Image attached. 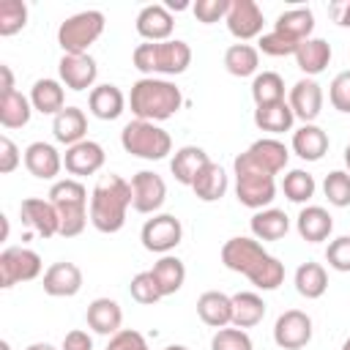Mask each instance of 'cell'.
Returning <instances> with one entry per match:
<instances>
[{"instance_id": "obj_1", "label": "cell", "mask_w": 350, "mask_h": 350, "mask_svg": "<svg viewBox=\"0 0 350 350\" xmlns=\"http://www.w3.org/2000/svg\"><path fill=\"white\" fill-rule=\"evenodd\" d=\"M221 262L224 268L243 273L257 290H276L284 282V265L273 254L262 249L257 238L235 235L221 246Z\"/></svg>"}, {"instance_id": "obj_2", "label": "cell", "mask_w": 350, "mask_h": 350, "mask_svg": "<svg viewBox=\"0 0 350 350\" xmlns=\"http://www.w3.org/2000/svg\"><path fill=\"white\" fill-rule=\"evenodd\" d=\"M129 208H131V183L109 172L96 183L90 194V224L98 232L112 235L123 230Z\"/></svg>"}, {"instance_id": "obj_3", "label": "cell", "mask_w": 350, "mask_h": 350, "mask_svg": "<svg viewBox=\"0 0 350 350\" xmlns=\"http://www.w3.org/2000/svg\"><path fill=\"white\" fill-rule=\"evenodd\" d=\"M129 107L137 120H150L161 123L172 118L183 107V93L175 82L161 79V77H142L131 85L129 93Z\"/></svg>"}, {"instance_id": "obj_4", "label": "cell", "mask_w": 350, "mask_h": 350, "mask_svg": "<svg viewBox=\"0 0 350 350\" xmlns=\"http://www.w3.org/2000/svg\"><path fill=\"white\" fill-rule=\"evenodd\" d=\"M134 68L145 77H178L191 66V46L180 38L170 41H145L131 55Z\"/></svg>"}, {"instance_id": "obj_5", "label": "cell", "mask_w": 350, "mask_h": 350, "mask_svg": "<svg viewBox=\"0 0 350 350\" xmlns=\"http://www.w3.org/2000/svg\"><path fill=\"white\" fill-rule=\"evenodd\" d=\"M49 202L60 219V235L77 238L88 224V189L77 178L55 180L49 189Z\"/></svg>"}, {"instance_id": "obj_6", "label": "cell", "mask_w": 350, "mask_h": 350, "mask_svg": "<svg viewBox=\"0 0 350 350\" xmlns=\"http://www.w3.org/2000/svg\"><path fill=\"white\" fill-rule=\"evenodd\" d=\"M120 145L126 153L148 161H161L167 153H172V137L150 120H131L120 131Z\"/></svg>"}, {"instance_id": "obj_7", "label": "cell", "mask_w": 350, "mask_h": 350, "mask_svg": "<svg viewBox=\"0 0 350 350\" xmlns=\"http://www.w3.org/2000/svg\"><path fill=\"white\" fill-rule=\"evenodd\" d=\"M104 33V14L101 11H79L60 22L57 44L63 55H88L90 44H96Z\"/></svg>"}, {"instance_id": "obj_8", "label": "cell", "mask_w": 350, "mask_h": 350, "mask_svg": "<svg viewBox=\"0 0 350 350\" xmlns=\"http://www.w3.org/2000/svg\"><path fill=\"white\" fill-rule=\"evenodd\" d=\"M232 170H235V197H238L241 205H246L252 211H262V208H268L273 202V197H276L273 175L243 164L238 156L232 161Z\"/></svg>"}, {"instance_id": "obj_9", "label": "cell", "mask_w": 350, "mask_h": 350, "mask_svg": "<svg viewBox=\"0 0 350 350\" xmlns=\"http://www.w3.org/2000/svg\"><path fill=\"white\" fill-rule=\"evenodd\" d=\"M41 257L27 246H8L0 252V287L8 290L19 282H33L41 276Z\"/></svg>"}, {"instance_id": "obj_10", "label": "cell", "mask_w": 350, "mask_h": 350, "mask_svg": "<svg viewBox=\"0 0 350 350\" xmlns=\"http://www.w3.org/2000/svg\"><path fill=\"white\" fill-rule=\"evenodd\" d=\"M183 238V224L178 216L172 213H153V219H148L139 230V241L148 252L153 254H170Z\"/></svg>"}, {"instance_id": "obj_11", "label": "cell", "mask_w": 350, "mask_h": 350, "mask_svg": "<svg viewBox=\"0 0 350 350\" xmlns=\"http://www.w3.org/2000/svg\"><path fill=\"white\" fill-rule=\"evenodd\" d=\"M243 164L260 170V172H268V175H279L284 167H287V159H290V150L284 142H279L276 137H262L257 142H252L241 156H238Z\"/></svg>"}, {"instance_id": "obj_12", "label": "cell", "mask_w": 350, "mask_h": 350, "mask_svg": "<svg viewBox=\"0 0 350 350\" xmlns=\"http://www.w3.org/2000/svg\"><path fill=\"white\" fill-rule=\"evenodd\" d=\"M273 342L282 350H301L312 342V317L301 309H287L273 323Z\"/></svg>"}, {"instance_id": "obj_13", "label": "cell", "mask_w": 350, "mask_h": 350, "mask_svg": "<svg viewBox=\"0 0 350 350\" xmlns=\"http://www.w3.org/2000/svg\"><path fill=\"white\" fill-rule=\"evenodd\" d=\"M167 200V183L150 170H139L131 178V208L137 213H156Z\"/></svg>"}, {"instance_id": "obj_14", "label": "cell", "mask_w": 350, "mask_h": 350, "mask_svg": "<svg viewBox=\"0 0 350 350\" xmlns=\"http://www.w3.org/2000/svg\"><path fill=\"white\" fill-rule=\"evenodd\" d=\"M227 30L241 41H252L262 36V11L254 0H230V11L224 16Z\"/></svg>"}, {"instance_id": "obj_15", "label": "cell", "mask_w": 350, "mask_h": 350, "mask_svg": "<svg viewBox=\"0 0 350 350\" xmlns=\"http://www.w3.org/2000/svg\"><path fill=\"white\" fill-rule=\"evenodd\" d=\"M323 101H325L323 88H320L312 77L298 79V82L290 88V98H287L293 115L301 118L304 123H314V120L320 118V112H323Z\"/></svg>"}, {"instance_id": "obj_16", "label": "cell", "mask_w": 350, "mask_h": 350, "mask_svg": "<svg viewBox=\"0 0 350 350\" xmlns=\"http://www.w3.org/2000/svg\"><path fill=\"white\" fill-rule=\"evenodd\" d=\"M19 216H22V224H27L41 238L60 235V219H57V211H55V205L49 200H41V197L22 200Z\"/></svg>"}, {"instance_id": "obj_17", "label": "cell", "mask_w": 350, "mask_h": 350, "mask_svg": "<svg viewBox=\"0 0 350 350\" xmlns=\"http://www.w3.org/2000/svg\"><path fill=\"white\" fill-rule=\"evenodd\" d=\"M41 287L52 298H71V295H77L82 290V271H79L77 262H68V260L52 262L44 271Z\"/></svg>"}, {"instance_id": "obj_18", "label": "cell", "mask_w": 350, "mask_h": 350, "mask_svg": "<svg viewBox=\"0 0 350 350\" xmlns=\"http://www.w3.org/2000/svg\"><path fill=\"white\" fill-rule=\"evenodd\" d=\"M104 161H107V153H104V148H101L98 142H93V139H82V142L66 148V153H63V167H66V172H71V175H77V178H82V175H96V172L104 167Z\"/></svg>"}, {"instance_id": "obj_19", "label": "cell", "mask_w": 350, "mask_h": 350, "mask_svg": "<svg viewBox=\"0 0 350 350\" xmlns=\"http://www.w3.org/2000/svg\"><path fill=\"white\" fill-rule=\"evenodd\" d=\"M57 74H60V82L68 88V90H93V82L98 77V66L90 55H63L60 63H57Z\"/></svg>"}, {"instance_id": "obj_20", "label": "cell", "mask_w": 350, "mask_h": 350, "mask_svg": "<svg viewBox=\"0 0 350 350\" xmlns=\"http://www.w3.org/2000/svg\"><path fill=\"white\" fill-rule=\"evenodd\" d=\"M25 167L33 178H41V180H52L60 175L63 170V156L57 153L55 145L49 142H30L25 148Z\"/></svg>"}, {"instance_id": "obj_21", "label": "cell", "mask_w": 350, "mask_h": 350, "mask_svg": "<svg viewBox=\"0 0 350 350\" xmlns=\"http://www.w3.org/2000/svg\"><path fill=\"white\" fill-rule=\"evenodd\" d=\"M172 30H175V19H172L170 8L161 5V3L145 5L137 14V33L145 41H170Z\"/></svg>"}, {"instance_id": "obj_22", "label": "cell", "mask_w": 350, "mask_h": 350, "mask_svg": "<svg viewBox=\"0 0 350 350\" xmlns=\"http://www.w3.org/2000/svg\"><path fill=\"white\" fill-rule=\"evenodd\" d=\"M85 320H88V328H93L96 334L115 336L120 331V325H123V309L112 298H93L88 304Z\"/></svg>"}, {"instance_id": "obj_23", "label": "cell", "mask_w": 350, "mask_h": 350, "mask_svg": "<svg viewBox=\"0 0 350 350\" xmlns=\"http://www.w3.org/2000/svg\"><path fill=\"white\" fill-rule=\"evenodd\" d=\"M88 109L98 120H118L126 109V96L118 85H96L88 96Z\"/></svg>"}, {"instance_id": "obj_24", "label": "cell", "mask_w": 350, "mask_h": 350, "mask_svg": "<svg viewBox=\"0 0 350 350\" xmlns=\"http://www.w3.org/2000/svg\"><path fill=\"white\" fill-rule=\"evenodd\" d=\"M197 314L211 328H227L232 323V295H224L219 290H208L197 298Z\"/></svg>"}, {"instance_id": "obj_25", "label": "cell", "mask_w": 350, "mask_h": 350, "mask_svg": "<svg viewBox=\"0 0 350 350\" xmlns=\"http://www.w3.org/2000/svg\"><path fill=\"white\" fill-rule=\"evenodd\" d=\"M52 134H55V139H57L60 145H66V148L82 142L85 134H88V118H85V112H82L79 107H66V109H60V112L52 118Z\"/></svg>"}, {"instance_id": "obj_26", "label": "cell", "mask_w": 350, "mask_h": 350, "mask_svg": "<svg viewBox=\"0 0 350 350\" xmlns=\"http://www.w3.org/2000/svg\"><path fill=\"white\" fill-rule=\"evenodd\" d=\"M295 230H298V235H301L304 241L320 243V241H325V238L331 235L334 219H331V213H328L325 208H320V205H306V208H301V213H298V219H295Z\"/></svg>"}, {"instance_id": "obj_27", "label": "cell", "mask_w": 350, "mask_h": 350, "mask_svg": "<svg viewBox=\"0 0 350 350\" xmlns=\"http://www.w3.org/2000/svg\"><path fill=\"white\" fill-rule=\"evenodd\" d=\"M331 57H334V52H331V44L325 38H306L298 44V52H295V63L306 77L323 74L328 68Z\"/></svg>"}, {"instance_id": "obj_28", "label": "cell", "mask_w": 350, "mask_h": 350, "mask_svg": "<svg viewBox=\"0 0 350 350\" xmlns=\"http://www.w3.org/2000/svg\"><path fill=\"white\" fill-rule=\"evenodd\" d=\"M293 153L304 161H320L328 153V134L314 123H304L293 131Z\"/></svg>"}, {"instance_id": "obj_29", "label": "cell", "mask_w": 350, "mask_h": 350, "mask_svg": "<svg viewBox=\"0 0 350 350\" xmlns=\"http://www.w3.org/2000/svg\"><path fill=\"white\" fill-rule=\"evenodd\" d=\"M208 161H211V159H208V153H205L200 145H183V148L175 150V156H172V161H170V172L175 175L178 183L191 186L194 178L200 175V170H202Z\"/></svg>"}, {"instance_id": "obj_30", "label": "cell", "mask_w": 350, "mask_h": 350, "mask_svg": "<svg viewBox=\"0 0 350 350\" xmlns=\"http://www.w3.org/2000/svg\"><path fill=\"white\" fill-rule=\"evenodd\" d=\"M30 104L36 112L55 118L60 109H66V90L57 79H36L30 88Z\"/></svg>"}, {"instance_id": "obj_31", "label": "cell", "mask_w": 350, "mask_h": 350, "mask_svg": "<svg viewBox=\"0 0 350 350\" xmlns=\"http://www.w3.org/2000/svg\"><path fill=\"white\" fill-rule=\"evenodd\" d=\"M249 227H252V238L257 241H279L290 232V219L279 208H262L252 216Z\"/></svg>"}, {"instance_id": "obj_32", "label": "cell", "mask_w": 350, "mask_h": 350, "mask_svg": "<svg viewBox=\"0 0 350 350\" xmlns=\"http://www.w3.org/2000/svg\"><path fill=\"white\" fill-rule=\"evenodd\" d=\"M150 273H153V279H156V284H159V290H161L164 298H167V295H175V293L183 287V282H186V265H183V260L175 257V254L159 257V260L153 262Z\"/></svg>"}, {"instance_id": "obj_33", "label": "cell", "mask_w": 350, "mask_h": 350, "mask_svg": "<svg viewBox=\"0 0 350 350\" xmlns=\"http://www.w3.org/2000/svg\"><path fill=\"white\" fill-rule=\"evenodd\" d=\"M273 30L301 44V41L312 38L314 14H312V8H290V11H282L276 16V22H273Z\"/></svg>"}, {"instance_id": "obj_34", "label": "cell", "mask_w": 350, "mask_h": 350, "mask_svg": "<svg viewBox=\"0 0 350 350\" xmlns=\"http://www.w3.org/2000/svg\"><path fill=\"white\" fill-rule=\"evenodd\" d=\"M191 191H194V197L202 200V202H216V200H221L224 191H227V172H224L216 161H208V164L200 170V175L194 178Z\"/></svg>"}, {"instance_id": "obj_35", "label": "cell", "mask_w": 350, "mask_h": 350, "mask_svg": "<svg viewBox=\"0 0 350 350\" xmlns=\"http://www.w3.org/2000/svg\"><path fill=\"white\" fill-rule=\"evenodd\" d=\"M293 109L287 101H276V104H265V107H257L254 109V126L260 131H268V134H284L293 129Z\"/></svg>"}, {"instance_id": "obj_36", "label": "cell", "mask_w": 350, "mask_h": 350, "mask_svg": "<svg viewBox=\"0 0 350 350\" xmlns=\"http://www.w3.org/2000/svg\"><path fill=\"white\" fill-rule=\"evenodd\" d=\"M293 282H295L298 295H304V298H309V301L323 298L325 290H328V273H325V268H323L320 262H301V265L295 268Z\"/></svg>"}, {"instance_id": "obj_37", "label": "cell", "mask_w": 350, "mask_h": 350, "mask_svg": "<svg viewBox=\"0 0 350 350\" xmlns=\"http://www.w3.org/2000/svg\"><path fill=\"white\" fill-rule=\"evenodd\" d=\"M33 115V104L27 96H22L19 90L11 93H0V123L3 129H22L30 123Z\"/></svg>"}, {"instance_id": "obj_38", "label": "cell", "mask_w": 350, "mask_h": 350, "mask_svg": "<svg viewBox=\"0 0 350 350\" xmlns=\"http://www.w3.org/2000/svg\"><path fill=\"white\" fill-rule=\"evenodd\" d=\"M265 317V301L257 293H235L232 295V325L235 328H252L262 323Z\"/></svg>"}, {"instance_id": "obj_39", "label": "cell", "mask_w": 350, "mask_h": 350, "mask_svg": "<svg viewBox=\"0 0 350 350\" xmlns=\"http://www.w3.org/2000/svg\"><path fill=\"white\" fill-rule=\"evenodd\" d=\"M257 66H260V49L252 44H232L224 52V68L232 77H257Z\"/></svg>"}, {"instance_id": "obj_40", "label": "cell", "mask_w": 350, "mask_h": 350, "mask_svg": "<svg viewBox=\"0 0 350 350\" xmlns=\"http://www.w3.org/2000/svg\"><path fill=\"white\" fill-rule=\"evenodd\" d=\"M252 98L257 107L284 101V79L276 71H262L252 79Z\"/></svg>"}, {"instance_id": "obj_41", "label": "cell", "mask_w": 350, "mask_h": 350, "mask_svg": "<svg viewBox=\"0 0 350 350\" xmlns=\"http://www.w3.org/2000/svg\"><path fill=\"white\" fill-rule=\"evenodd\" d=\"M282 191H284V197H287L290 202L304 205V202H309V200L314 197V191H317L314 175L306 172V170H290V172L282 178Z\"/></svg>"}, {"instance_id": "obj_42", "label": "cell", "mask_w": 350, "mask_h": 350, "mask_svg": "<svg viewBox=\"0 0 350 350\" xmlns=\"http://www.w3.org/2000/svg\"><path fill=\"white\" fill-rule=\"evenodd\" d=\"M27 25V5L22 0H0V36H16Z\"/></svg>"}, {"instance_id": "obj_43", "label": "cell", "mask_w": 350, "mask_h": 350, "mask_svg": "<svg viewBox=\"0 0 350 350\" xmlns=\"http://www.w3.org/2000/svg\"><path fill=\"white\" fill-rule=\"evenodd\" d=\"M323 194L334 208H347L350 205V172L334 170L323 180Z\"/></svg>"}, {"instance_id": "obj_44", "label": "cell", "mask_w": 350, "mask_h": 350, "mask_svg": "<svg viewBox=\"0 0 350 350\" xmlns=\"http://www.w3.org/2000/svg\"><path fill=\"white\" fill-rule=\"evenodd\" d=\"M129 293H131V298H134L137 304H142V306H153L156 301H161V298H164L150 271H139V273L131 279Z\"/></svg>"}, {"instance_id": "obj_45", "label": "cell", "mask_w": 350, "mask_h": 350, "mask_svg": "<svg viewBox=\"0 0 350 350\" xmlns=\"http://www.w3.org/2000/svg\"><path fill=\"white\" fill-rule=\"evenodd\" d=\"M257 49H260L262 55H268V57H287V55L295 57V52H298V41H293V38H287V36L271 30V33H262V36H260Z\"/></svg>"}, {"instance_id": "obj_46", "label": "cell", "mask_w": 350, "mask_h": 350, "mask_svg": "<svg viewBox=\"0 0 350 350\" xmlns=\"http://www.w3.org/2000/svg\"><path fill=\"white\" fill-rule=\"evenodd\" d=\"M211 350H254L249 334L243 328H219L211 339Z\"/></svg>"}, {"instance_id": "obj_47", "label": "cell", "mask_w": 350, "mask_h": 350, "mask_svg": "<svg viewBox=\"0 0 350 350\" xmlns=\"http://www.w3.org/2000/svg\"><path fill=\"white\" fill-rule=\"evenodd\" d=\"M325 262L334 268V271H342V273H350V235H339L328 243L325 249Z\"/></svg>"}, {"instance_id": "obj_48", "label": "cell", "mask_w": 350, "mask_h": 350, "mask_svg": "<svg viewBox=\"0 0 350 350\" xmlns=\"http://www.w3.org/2000/svg\"><path fill=\"white\" fill-rule=\"evenodd\" d=\"M328 101L339 112H350V68L339 71L328 85Z\"/></svg>"}, {"instance_id": "obj_49", "label": "cell", "mask_w": 350, "mask_h": 350, "mask_svg": "<svg viewBox=\"0 0 350 350\" xmlns=\"http://www.w3.org/2000/svg\"><path fill=\"white\" fill-rule=\"evenodd\" d=\"M191 11H194V16H197L202 25H213V22H219V19L227 16L230 0H197V3L191 5Z\"/></svg>"}, {"instance_id": "obj_50", "label": "cell", "mask_w": 350, "mask_h": 350, "mask_svg": "<svg viewBox=\"0 0 350 350\" xmlns=\"http://www.w3.org/2000/svg\"><path fill=\"white\" fill-rule=\"evenodd\" d=\"M107 350H150L145 336L134 328H120L115 336H109V345Z\"/></svg>"}, {"instance_id": "obj_51", "label": "cell", "mask_w": 350, "mask_h": 350, "mask_svg": "<svg viewBox=\"0 0 350 350\" xmlns=\"http://www.w3.org/2000/svg\"><path fill=\"white\" fill-rule=\"evenodd\" d=\"M19 161H25V153H19L16 142L11 137H0V172L8 175L19 167Z\"/></svg>"}, {"instance_id": "obj_52", "label": "cell", "mask_w": 350, "mask_h": 350, "mask_svg": "<svg viewBox=\"0 0 350 350\" xmlns=\"http://www.w3.org/2000/svg\"><path fill=\"white\" fill-rule=\"evenodd\" d=\"M60 350H93V339H90V334H88V331L74 328V331H68V334L63 336Z\"/></svg>"}, {"instance_id": "obj_53", "label": "cell", "mask_w": 350, "mask_h": 350, "mask_svg": "<svg viewBox=\"0 0 350 350\" xmlns=\"http://www.w3.org/2000/svg\"><path fill=\"white\" fill-rule=\"evenodd\" d=\"M328 14L339 27H350V0H334L328 5Z\"/></svg>"}, {"instance_id": "obj_54", "label": "cell", "mask_w": 350, "mask_h": 350, "mask_svg": "<svg viewBox=\"0 0 350 350\" xmlns=\"http://www.w3.org/2000/svg\"><path fill=\"white\" fill-rule=\"evenodd\" d=\"M0 74H3V88H0V93H11V90H16L14 88V74H11V66H0Z\"/></svg>"}, {"instance_id": "obj_55", "label": "cell", "mask_w": 350, "mask_h": 350, "mask_svg": "<svg viewBox=\"0 0 350 350\" xmlns=\"http://www.w3.org/2000/svg\"><path fill=\"white\" fill-rule=\"evenodd\" d=\"M25 350H57V347L49 345V342H33V345H27Z\"/></svg>"}, {"instance_id": "obj_56", "label": "cell", "mask_w": 350, "mask_h": 350, "mask_svg": "<svg viewBox=\"0 0 350 350\" xmlns=\"http://www.w3.org/2000/svg\"><path fill=\"white\" fill-rule=\"evenodd\" d=\"M186 5H189V3H175V0L167 3V8H175V11H180V8H186Z\"/></svg>"}, {"instance_id": "obj_57", "label": "cell", "mask_w": 350, "mask_h": 350, "mask_svg": "<svg viewBox=\"0 0 350 350\" xmlns=\"http://www.w3.org/2000/svg\"><path fill=\"white\" fill-rule=\"evenodd\" d=\"M345 167H347V172H350V145L345 148Z\"/></svg>"}, {"instance_id": "obj_58", "label": "cell", "mask_w": 350, "mask_h": 350, "mask_svg": "<svg viewBox=\"0 0 350 350\" xmlns=\"http://www.w3.org/2000/svg\"><path fill=\"white\" fill-rule=\"evenodd\" d=\"M164 350H189V347H186V345H167Z\"/></svg>"}, {"instance_id": "obj_59", "label": "cell", "mask_w": 350, "mask_h": 350, "mask_svg": "<svg viewBox=\"0 0 350 350\" xmlns=\"http://www.w3.org/2000/svg\"><path fill=\"white\" fill-rule=\"evenodd\" d=\"M0 350H11V345L8 342H0Z\"/></svg>"}, {"instance_id": "obj_60", "label": "cell", "mask_w": 350, "mask_h": 350, "mask_svg": "<svg viewBox=\"0 0 350 350\" xmlns=\"http://www.w3.org/2000/svg\"><path fill=\"white\" fill-rule=\"evenodd\" d=\"M342 350H350V339H345V342H342Z\"/></svg>"}]
</instances>
